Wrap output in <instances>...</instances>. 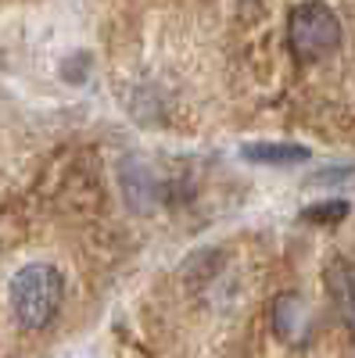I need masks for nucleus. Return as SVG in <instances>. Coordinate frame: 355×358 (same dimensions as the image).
Listing matches in <instances>:
<instances>
[{
    "label": "nucleus",
    "instance_id": "20e7f679",
    "mask_svg": "<svg viewBox=\"0 0 355 358\" xmlns=\"http://www.w3.org/2000/svg\"><path fill=\"white\" fill-rule=\"evenodd\" d=\"M241 155H244V162H255V165L287 169V165H302V162H309V147H302V143H273V140H265V143H248Z\"/></svg>",
    "mask_w": 355,
    "mask_h": 358
},
{
    "label": "nucleus",
    "instance_id": "39448f33",
    "mask_svg": "<svg viewBox=\"0 0 355 358\" xmlns=\"http://www.w3.org/2000/svg\"><path fill=\"white\" fill-rule=\"evenodd\" d=\"M305 305H302V297H294V294H284L277 297V305H273V330L284 337V341H302L305 337Z\"/></svg>",
    "mask_w": 355,
    "mask_h": 358
},
{
    "label": "nucleus",
    "instance_id": "0eeeda50",
    "mask_svg": "<svg viewBox=\"0 0 355 358\" xmlns=\"http://www.w3.org/2000/svg\"><path fill=\"white\" fill-rule=\"evenodd\" d=\"M341 276H344V280L337 283V290H341V305H344V312H348V319H351V326H355V273L341 265Z\"/></svg>",
    "mask_w": 355,
    "mask_h": 358
},
{
    "label": "nucleus",
    "instance_id": "f257e3e1",
    "mask_svg": "<svg viewBox=\"0 0 355 358\" xmlns=\"http://www.w3.org/2000/svg\"><path fill=\"white\" fill-rule=\"evenodd\" d=\"M62 294H65L62 273L54 265L29 262L11 276L8 301H11L18 326H25V330H43V326L54 322L57 308H62Z\"/></svg>",
    "mask_w": 355,
    "mask_h": 358
},
{
    "label": "nucleus",
    "instance_id": "7ed1b4c3",
    "mask_svg": "<svg viewBox=\"0 0 355 358\" xmlns=\"http://www.w3.org/2000/svg\"><path fill=\"white\" fill-rule=\"evenodd\" d=\"M123 194H126V204L133 208V212H140V215L155 212L158 197H162L155 169L147 162H140V158H126L123 162Z\"/></svg>",
    "mask_w": 355,
    "mask_h": 358
},
{
    "label": "nucleus",
    "instance_id": "f03ea898",
    "mask_svg": "<svg viewBox=\"0 0 355 358\" xmlns=\"http://www.w3.org/2000/svg\"><path fill=\"white\" fill-rule=\"evenodd\" d=\"M287 40L302 62H319V57L337 50L341 22L327 4H298L291 8V18H287Z\"/></svg>",
    "mask_w": 355,
    "mask_h": 358
},
{
    "label": "nucleus",
    "instance_id": "423d86ee",
    "mask_svg": "<svg viewBox=\"0 0 355 358\" xmlns=\"http://www.w3.org/2000/svg\"><path fill=\"white\" fill-rule=\"evenodd\" d=\"M344 219H348V201H341V197L309 204L305 212H302V222H309V226H337Z\"/></svg>",
    "mask_w": 355,
    "mask_h": 358
}]
</instances>
